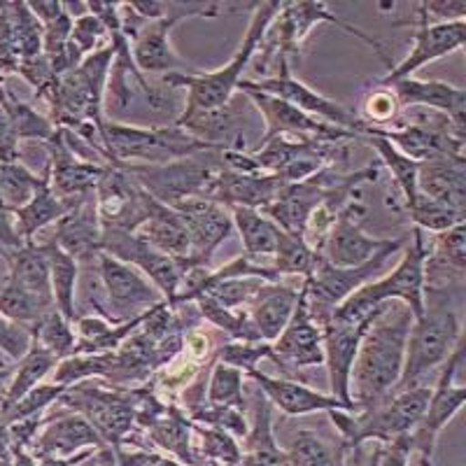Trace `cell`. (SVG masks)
Returning <instances> with one entry per match:
<instances>
[{"instance_id":"cell-31","label":"cell","mask_w":466,"mask_h":466,"mask_svg":"<svg viewBox=\"0 0 466 466\" xmlns=\"http://www.w3.org/2000/svg\"><path fill=\"white\" fill-rule=\"evenodd\" d=\"M73 208V203L64 201V198H58L54 194L52 187H49L47 166H45L43 182H40V187H37L35 194L31 197V201L12 212L15 215L16 233L22 236L24 243H31V240H35L37 233H43L45 228L54 227Z\"/></svg>"},{"instance_id":"cell-4","label":"cell","mask_w":466,"mask_h":466,"mask_svg":"<svg viewBox=\"0 0 466 466\" xmlns=\"http://www.w3.org/2000/svg\"><path fill=\"white\" fill-rule=\"evenodd\" d=\"M427 248L430 245L424 243V233L420 228H413L397 268L387 273L385 278H378V280H371L369 285L357 289L352 297H348L336 308L331 318L339 319V322L361 324L387 301H401L413 313V318L422 315Z\"/></svg>"},{"instance_id":"cell-28","label":"cell","mask_w":466,"mask_h":466,"mask_svg":"<svg viewBox=\"0 0 466 466\" xmlns=\"http://www.w3.org/2000/svg\"><path fill=\"white\" fill-rule=\"evenodd\" d=\"M418 191L431 201L466 215L464 157H436L418 166Z\"/></svg>"},{"instance_id":"cell-45","label":"cell","mask_w":466,"mask_h":466,"mask_svg":"<svg viewBox=\"0 0 466 466\" xmlns=\"http://www.w3.org/2000/svg\"><path fill=\"white\" fill-rule=\"evenodd\" d=\"M10 15L22 61L24 58L40 56L43 54L45 28L43 24L37 22V16L28 10V3H10Z\"/></svg>"},{"instance_id":"cell-46","label":"cell","mask_w":466,"mask_h":466,"mask_svg":"<svg viewBox=\"0 0 466 466\" xmlns=\"http://www.w3.org/2000/svg\"><path fill=\"white\" fill-rule=\"evenodd\" d=\"M261 285H264V280H259V278H236V280L212 282L201 294H208L228 310H248Z\"/></svg>"},{"instance_id":"cell-52","label":"cell","mask_w":466,"mask_h":466,"mask_svg":"<svg viewBox=\"0 0 466 466\" xmlns=\"http://www.w3.org/2000/svg\"><path fill=\"white\" fill-rule=\"evenodd\" d=\"M19 61H22V54H19L15 26H12L10 3H5V5L0 7V77L16 73Z\"/></svg>"},{"instance_id":"cell-59","label":"cell","mask_w":466,"mask_h":466,"mask_svg":"<svg viewBox=\"0 0 466 466\" xmlns=\"http://www.w3.org/2000/svg\"><path fill=\"white\" fill-rule=\"evenodd\" d=\"M0 466H12V457H3V460H0Z\"/></svg>"},{"instance_id":"cell-15","label":"cell","mask_w":466,"mask_h":466,"mask_svg":"<svg viewBox=\"0 0 466 466\" xmlns=\"http://www.w3.org/2000/svg\"><path fill=\"white\" fill-rule=\"evenodd\" d=\"M101 252L138 268L157 289L164 294L166 303L173 301L180 291L187 276V266L182 259L164 255L159 249L140 238L138 233H128L122 228H103Z\"/></svg>"},{"instance_id":"cell-7","label":"cell","mask_w":466,"mask_h":466,"mask_svg":"<svg viewBox=\"0 0 466 466\" xmlns=\"http://www.w3.org/2000/svg\"><path fill=\"white\" fill-rule=\"evenodd\" d=\"M136 177L149 197L164 206H177L187 198L203 197L210 182L224 168V149L210 147L206 152L191 154L185 159L170 161L164 166L119 164Z\"/></svg>"},{"instance_id":"cell-6","label":"cell","mask_w":466,"mask_h":466,"mask_svg":"<svg viewBox=\"0 0 466 466\" xmlns=\"http://www.w3.org/2000/svg\"><path fill=\"white\" fill-rule=\"evenodd\" d=\"M101 136L110 164L164 166L212 147L180 127H127L103 122Z\"/></svg>"},{"instance_id":"cell-9","label":"cell","mask_w":466,"mask_h":466,"mask_svg":"<svg viewBox=\"0 0 466 466\" xmlns=\"http://www.w3.org/2000/svg\"><path fill=\"white\" fill-rule=\"evenodd\" d=\"M319 24H334V26L348 31L350 35L360 37V40H364L387 66H392L390 52H387V47L382 45V40H378L376 35H369V33H364L361 28L352 26V24H348L345 19L336 16L324 3H282L280 12H278L276 19L270 22L259 49H266V58L278 56V66H280V61H287V54H294L301 49L308 33L313 31L315 26H319Z\"/></svg>"},{"instance_id":"cell-37","label":"cell","mask_w":466,"mask_h":466,"mask_svg":"<svg viewBox=\"0 0 466 466\" xmlns=\"http://www.w3.org/2000/svg\"><path fill=\"white\" fill-rule=\"evenodd\" d=\"M54 308L52 301H45V299L35 297L31 291L22 289L19 285H15L12 280L3 282L0 287V313L10 318L12 322L22 324L24 329L33 331L35 324L45 318Z\"/></svg>"},{"instance_id":"cell-60","label":"cell","mask_w":466,"mask_h":466,"mask_svg":"<svg viewBox=\"0 0 466 466\" xmlns=\"http://www.w3.org/2000/svg\"><path fill=\"white\" fill-rule=\"evenodd\" d=\"M0 210H7V208H5V203H3V197H0Z\"/></svg>"},{"instance_id":"cell-27","label":"cell","mask_w":466,"mask_h":466,"mask_svg":"<svg viewBox=\"0 0 466 466\" xmlns=\"http://www.w3.org/2000/svg\"><path fill=\"white\" fill-rule=\"evenodd\" d=\"M303 282V280H301ZM301 299V285L289 282H264L248 306L249 322L264 343H273L291 319Z\"/></svg>"},{"instance_id":"cell-12","label":"cell","mask_w":466,"mask_h":466,"mask_svg":"<svg viewBox=\"0 0 466 466\" xmlns=\"http://www.w3.org/2000/svg\"><path fill=\"white\" fill-rule=\"evenodd\" d=\"M461 361H464V340L457 343V348L452 350V355L448 357L443 369L436 373L430 401H427V408H424L418 427L410 434V451L420 457V466L434 464V452L441 431L455 420V415L464 406L466 387L457 385V371H460Z\"/></svg>"},{"instance_id":"cell-33","label":"cell","mask_w":466,"mask_h":466,"mask_svg":"<svg viewBox=\"0 0 466 466\" xmlns=\"http://www.w3.org/2000/svg\"><path fill=\"white\" fill-rule=\"evenodd\" d=\"M233 219V228H238L243 240L245 255L249 257H273L280 243L282 228L276 222H270L261 210L255 208H228Z\"/></svg>"},{"instance_id":"cell-47","label":"cell","mask_w":466,"mask_h":466,"mask_svg":"<svg viewBox=\"0 0 466 466\" xmlns=\"http://www.w3.org/2000/svg\"><path fill=\"white\" fill-rule=\"evenodd\" d=\"M66 392L64 385H58V382H40L37 387H33L31 392L26 397H22L15 406H10L7 410L0 413L3 422L12 424L16 420H24V418H31V415H40L45 410L54 406L58 401V397Z\"/></svg>"},{"instance_id":"cell-24","label":"cell","mask_w":466,"mask_h":466,"mask_svg":"<svg viewBox=\"0 0 466 466\" xmlns=\"http://www.w3.org/2000/svg\"><path fill=\"white\" fill-rule=\"evenodd\" d=\"M249 378L257 382L270 406H276L287 418H303L310 413H331V410H350L345 403L331 397L327 392H319L313 387L303 385L289 378H273L261 373L259 369L249 373Z\"/></svg>"},{"instance_id":"cell-51","label":"cell","mask_w":466,"mask_h":466,"mask_svg":"<svg viewBox=\"0 0 466 466\" xmlns=\"http://www.w3.org/2000/svg\"><path fill=\"white\" fill-rule=\"evenodd\" d=\"M33 343V334L28 329H24L22 324L12 322L10 318L0 313V352L16 364L28 352Z\"/></svg>"},{"instance_id":"cell-3","label":"cell","mask_w":466,"mask_h":466,"mask_svg":"<svg viewBox=\"0 0 466 466\" xmlns=\"http://www.w3.org/2000/svg\"><path fill=\"white\" fill-rule=\"evenodd\" d=\"M282 3H257L255 15L249 19V26L243 35V43L236 49L227 66L210 73H168L161 80L166 85L175 86V89L187 91L185 94V110H182V119L194 115H201L208 110H218V107L227 106L231 101L236 91H238L240 82L245 80L243 75L248 66L252 64L257 49H259L261 40H264L266 31H268L270 22L276 19L280 12Z\"/></svg>"},{"instance_id":"cell-32","label":"cell","mask_w":466,"mask_h":466,"mask_svg":"<svg viewBox=\"0 0 466 466\" xmlns=\"http://www.w3.org/2000/svg\"><path fill=\"white\" fill-rule=\"evenodd\" d=\"M49 257V282H52L54 308L75 324L77 319V280H80V261L52 240H40Z\"/></svg>"},{"instance_id":"cell-22","label":"cell","mask_w":466,"mask_h":466,"mask_svg":"<svg viewBox=\"0 0 466 466\" xmlns=\"http://www.w3.org/2000/svg\"><path fill=\"white\" fill-rule=\"evenodd\" d=\"M47 175L49 187L58 198L77 206L85 201L89 194H94L96 185L103 177L106 166H96L89 161H82L68 149V145L61 138V131L56 128L54 138L47 143Z\"/></svg>"},{"instance_id":"cell-42","label":"cell","mask_w":466,"mask_h":466,"mask_svg":"<svg viewBox=\"0 0 466 466\" xmlns=\"http://www.w3.org/2000/svg\"><path fill=\"white\" fill-rule=\"evenodd\" d=\"M31 334L33 339L43 345L47 352H52L58 361L73 355L75 345H77L75 324L58 313L56 308H52V310L35 324V329H33Z\"/></svg>"},{"instance_id":"cell-2","label":"cell","mask_w":466,"mask_h":466,"mask_svg":"<svg viewBox=\"0 0 466 466\" xmlns=\"http://www.w3.org/2000/svg\"><path fill=\"white\" fill-rule=\"evenodd\" d=\"M461 297L464 294L460 291L424 287L422 315L413 319L408 331L406 357L397 390L430 385V376H436V371L443 369L461 340Z\"/></svg>"},{"instance_id":"cell-10","label":"cell","mask_w":466,"mask_h":466,"mask_svg":"<svg viewBox=\"0 0 466 466\" xmlns=\"http://www.w3.org/2000/svg\"><path fill=\"white\" fill-rule=\"evenodd\" d=\"M408 238L410 236H403L397 245L382 249L380 255H376L373 259H369L366 264L355 266V268H336L329 261H324L322 257H318V264H315L313 276L303 280V291H306V308L313 322H318L319 327L331 319L336 308L345 301L348 297H352L357 289H361L364 285L378 278L385 270L387 261L392 259V255H397L399 249L406 248Z\"/></svg>"},{"instance_id":"cell-21","label":"cell","mask_w":466,"mask_h":466,"mask_svg":"<svg viewBox=\"0 0 466 466\" xmlns=\"http://www.w3.org/2000/svg\"><path fill=\"white\" fill-rule=\"evenodd\" d=\"M101 448H107V445L103 443L98 431L91 427L89 420L82 418L80 413L56 410L54 415H49L28 451L37 460H43V457L68 460V457L82 455V452L89 451H101Z\"/></svg>"},{"instance_id":"cell-56","label":"cell","mask_w":466,"mask_h":466,"mask_svg":"<svg viewBox=\"0 0 466 466\" xmlns=\"http://www.w3.org/2000/svg\"><path fill=\"white\" fill-rule=\"evenodd\" d=\"M376 464V451L364 452V445H357L348 451V466H373Z\"/></svg>"},{"instance_id":"cell-5","label":"cell","mask_w":466,"mask_h":466,"mask_svg":"<svg viewBox=\"0 0 466 466\" xmlns=\"http://www.w3.org/2000/svg\"><path fill=\"white\" fill-rule=\"evenodd\" d=\"M431 385L397 390L390 399L366 410H331L329 418L340 434V445L352 451L357 445L376 443L387 445L410 436L422 418L430 401Z\"/></svg>"},{"instance_id":"cell-1","label":"cell","mask_w":466,"mask_h":466,"mask_svg":"<svg viewBox=\"0 0 466 466\" xmlns=\"http://www.w3.org/2000/svg\"><path fill=\"white\" fill-rule=\"evenodd\" d=\"M413 319V313L401 301L382 303L371 315L350 376V399L355 410L378 406L394 394L401 380L406 340Z\"/></svg>"},{"instance_id":"cell-50","label":"cell","mask_w":466,"mask_h":466,"mask_svg":"<svg viewBox=\"0 0 466 466\" xmlns=\"http://www.w3.org/2000/svg\"><path fill=\"white\" fill-rule=\"evenodd\" d=\"M106 37H110L107 35L106 26H103L101 19H98L96 15H91V12L77 16V19H73L70 43H73V47L77 49V54H80L82 58L89 56V54H94V52H98V49H101V43L106 40Z\"/></svg>"},{"instance_id":"cell-44","label":"cell","mask_w":466,"mask_h":466,"mask_svg":"<svg viewBox=\"0 0 466 466\" xmlns=\"http://www.w3.org/2000/svg\"><path fill=\"white\" fill-rule=\"evenodd\" d=\"M406 210L408 215H410V219H413L415 228H420L422 233L424 231L441 233L452 228L455 224L466 222L464 212H457V210H451V208L441 206V203L431 201V198H427L424 194H420V191H418V197L408 203Z\"/></svg>"},{"instance_id":"cell-40","label":"cell","mask_w":466,"mask_h":466,"mask_svg":"<svg viewBox=\"0 0 466 466\" xmlns=\"http://www.w3.org/2000/svg\"><path fill=\"white\" fill-rule=\"evenodd\" d=\"M206 387V403L208 406L219 408H236L245 413V397H243V371L233 369V366L215 361L208 373Z\"/></svg>"},{"instance_id":"cell-11","label":"cell","mask_w":466,"mask_h":466,"mask_svg":"<svg viewBox=\"0 0 466 466\" xmlns=\"http://www.w3.org/2000/svg\"><path fill=\"white\" fill-rule=\"evenodd\" d=\"M227 10V5H218V3H206V5L203 3H166L164 15L145 22L128 40L136 68L147 77L177 73V68H182V61L170 45V31L189 16H218L219 12Z\"/></svg>"},{"instance_id":"cell-41","label":"cell","mask_w":466,"mask_h":466,"mask_svg":"<svg viewBox=\"0 0 466 466\" xmlns=\"http://www.w3.org/2000/svg\"><path fill=\"white\" fill-rule=\"evenodd\" d=\"M43 182V173H33L19 161H0V197L10 212L26 206Z\"/></svg>"},{"instance_id":"cell-29","label":"cell","mask_w":466,"mask_h":466,"mask_svg":"<svg viewBox=\"0 0 466 466\" xmlns=\"http://www.w3.org/2000/svg\"><path fill=\"white\" fill-rule=\"evenodd\" d=\"M270 403L257 387L252 397V424L245 434V445L240 448L238 466H285L287 455L278 445L270 420Z\"/></svg>"},{"instance_id":"cell-16","label":"cell","mask_w":466,"mask_h":466,"mask_svg":"<svg viewBox=\"0 0 466 466\" xmlns=\"http://www.w3.org/2000/svg\"><path fill=\"white\" fill-rule=\"evenodd\" d=\"M366 208L361 206L360 198L350 201L348 206L340 208L336 215L334 224L329 227L322 245H319L318 255L324 261H329L336 268H355V266L366 264L382 249L392 248L401 238H376L371 233H366L364 219Z\"/></svg>"},{"instance_id":"cell-17","label":"cell","mask_w":466,"mask_h":466,"mask_svg":"<svg viewBox=\"0 0 466 466\" xmlns=\"http://www.w3.org/2000/svg\"><path fill=\"white\" fill-rule=\"evenodd\" d=\"M243 96H248V101L255 106V110L259 112L266 127V133L257 140L252 149L261 147V145L273 138L319 140V143H343V140L352 138L357 140L352 131H345V128L331 127V124L322 122V119H315V116L306 115V112L280 101V98L257 94V91H243Z\"/></svg>"},{"instance_id":"cell-20","label":"cell","mask_w":466,"mask_h":466,"mask_svg":"<svg viewBox=\"0 0 466 466\" xmlns=\"http://www.w3.org/2000/svg\"><path fill=\"white\" fill-rule=\"evenodd\" d=\"M273 361L282 369H310V366L324 364V334L322 327L313 322L306 308V291L301 282V299L297 303V310L282 329L273 343Z\"/></svg>"},{"instance_id":"cell-19","label":"cell","mask_w":466,"mask_h":466,"mask_svg":"<svg viewBox=\"0 0 466 466\" xmlns=\"http://www.w3.org/2000/svg\"><path fill=\"white\" fill-rule=\"evenodd\" d=\"M180 212L187 224L191 240V252L185 259L187 270L191 268H208L210 257L218 252L224 238H228L233 231V219L228 208L210 201V198H187V201L173 206Z\"/></svg>"},{"instance_id":"cell-23","label":"cell","mask_w":466,"mask_h":466,"mask_svg":"<svg viewBox=\"0 0 466 466\" xmlns=\"http://www.w3.org/2000/svg\"><path fill=\"white\" fill-rule=\"evenodd\" d=\"M369 319L361 324H350L339 322V319L331 318L322 327L324 364H327L329 371V390H331V397H336L340 403H345L350 410H355L352 399H350V376H352L357 350H360L361 334H364Z\"/></svg>"},{"instance_id":"cell-43","label":"cell","mask_w":466,"mask_h":466,"mask_svg":"<svg viewBox=\"0 0 466 466\" xmlns=\"http://www.w3.org/2000/svg\"><path fill=\"white\" fill-rule=\"evenodd\" d=\"M194 301H197L198 310L206 318V322L215 324L231 340H261L255 327H252V322H249L248 310H228V308L219 306L208 294H198Z\"/></svg>"},{"instance_id":"cell-38","label":"cell","mask_w":466,"mask_h":466,"mask_svg":"<svg viewBox=\"0 0 466 466\" xmlns=\"http://www.w3.org/2000/svg\"><path fill=\"white\" fill-rule=\"evenodd\" d=\"M357 140H366V143L376 149L382 166L390 170V175H392L394 182H397L399 191H401L403 197V203L408 206V203L413 201V198L418 197V161L403 157L390 140L380 138V136H360Z\"/></svg>"},{"instance_id":"cell-48","label":"cell","mask_w":466,"mask_h":466,"mask_svg":"<svg viewBox=\"0 0 466 466\" xmlns=\"http://www.w3.org/2000/svg\"><path fill=\"white\" fill-rule=\"evenodd\" d=\"M261 360L273 361V348L264 340H228L218 350V361L233 366L243 373L257 371Z\"/></svg>"},{"instance_id":"cell-35","label":"cell","mask_w":466,"mask_h":466,"mask_svg":"<svg viewBox=\"0 0 466 466\" xmlns=\"http://www.w3.org/2000/svg\"><path fill=\"white\" fill-rule=\"evenodd\" d=\"M56 364H58L56 357H54L52 352H47L43 345L33 339V343H31V348H28L26 355H24L22 360L15 364V376H12L10 390H7V397H5V408H3V410H7L10 406H15L19 399L26 397V394L31 392L33 387H37L40 382H45V378L52 376V371L56 369Z\"/></svg>"},{"instance_id":"cell-55","label":"cell","mask_w":466,"mask_h":466,"mask_svg":"<svg viewBox=\"0 0 466 466\" xmlns=\"http://www.w3.org/2000/svg\"><path fill=\"white\" fill-rule=\"evenodd\" d=\"M24 240L16 233L15 215L10 210H0V248L3 249H16L22 248Z\"/></svg>"},{"instance_id":"cell-53","label":"cell","mask_w":466,"mask_h":466,"mask_svg":"<svg viewBox=\"0 0 466 466\" xmlns=\"http://www.w3.org/2000/svg\"><path fill=\"white\" fill-rule=\"evenodd\" d=\"M415 10L422 12L430 24L464 22L466 0H427V3H418Z\"/></svg>"},{"instance_id":"cell-18","label":"cell","mask_w":466,"mask_h":466,"mask_svg":"<svg viewBox=\"0 0 466 466\" xmlns=\"http://www.w3.org/2000/svg\"><path fill=\"white\" fill-rule=\"evenodd\" d=\"M397 26H415L413 49L397 66H390L387 75H382L380 80L376 82L378 86H387L392 85V82L413 77L424 66L434 64V61L448 56V54L464 49L466 19L464 22L430 24L422 12L415 10V19H410V22H397Z\"/></svg>"},{"instance_id":"cell-54","label":"cell","mask_w":466,"mask_h":466,"mask_svg":"<svg viewBox=\"0 0 466 466\" xmlns=\"http://www.w3.org/2000/svg\"><path fill=\"white\" fill-rule=\"evenodd\" d=\"M410 455H413V451H410V436H403V439L387 445L378 443L376 464L373 466H408Z\"/></svg>"},{"instance_id":"cell-30","label":"cell","mask_w":466,"mask_h":466,"mask_svg":"<svg viewBox=\"0 0 466 466\" xmlns=\"http://www.w3.org/2000/svg\"><path fill=\"white\" fill-rule=\"evenodd\" d=\"M136 233L140 238L147 240L149 245H154L159 252L173 257V259L185 261L191 252L189 231H187L182 215L175 208L159 203L157 198H154L147 219Z\"/></svg>"},{"instance_id":"cell-61","label":"cell","mask_w":466,"mask_h":466,"mask_svg":"<svg viewBox=\"0 0 466 466\" xmlns=\"http://www.w3.org/2000/svg\"><path fill=\"white\" fill-rule=\"evenodd\" d=\"M3 5H5V3H0V7H3Z\"/></svg>"},{"instance_id":"cell-58","label":"cell","mask_w":466,"mask_h":466,"mask_svg":"<svg viewBox=\"0 0 466 466\" xmlns=\"http://www.w3.org/2000/svg\"><path fill=\"white\" fill-rule=\"evenodd\" d=\"M7 455H10V430H7V424L0 418V460Z\"/></svg>"},{"instance_id":"cell-25","label":"cell","mask_w":466,"mask_h":466,"mask_svg":"<svg viewBox=\"0 0 466 466\" xmlns=\"http://www.w3.org/2000/svg\"><path fill=\"white\" fill-rule=\"evenodd\" d=\"M101 218L96 206V194H89L73 210L54 224L52 233L45 240H52L77 261H91L101 252Z\"/></svg>"},{"instance_id":"cell-13","label":"cell","mask_w":466,"mask_h":466,"mask_svg":"<svg viewBox=\"0 0 466 466\" xmlns=\"http://www.w3.org/2000/svg\"><path fill=\"white\" fill-rule=\"evenodd\" d=\"M238 91H257V94L273 96V98H280V101L289 103V106L299 107L306 115L315 116V119H322V122L331 124V127L345 128V131H352L360 138L369 131L364 122L360 119L355 110L340 106V103L331 101L319 91L310 89L308 85H303L301 80H297L289 70V61H280L278 70L268 77H259V80H243L240 82Z\"/></svg>"},{"instance_id":"cell-49","label":"cell","mask_w":466,"mask_h":466,"mask_svg":"<svg viewBox=\"0 0 466 466\" xmlns=\"http://www.w3.org/2000/svg\"><path fill=\"white\" fill-rule=\"evenodd\" d=\"M203 441V455L219 466H238L240 448L231 434L215 427H197Z\"/></svg>"},{"instance_id":"cell-39","label":"cell","mask_w":466,"mask_h":466,"mask_svg":"<svg viewBox=\"0 0 466 466\" xmlns=\"http://www.w3.org/2000/svg\"><path fill=\"white\" fill-rule=\"evenodd\" d=\"M318 252L306 243L303 236H291L282 231L280 243H278L276 255H273V268L278 276L285 278H306L313 276L315 264H318Z\"/></svg>"},{"instance_id":"cell-26","label":"cell","mask_w":466,"mask_h":466,"mask_svg":"<svg viewBox=\"0 0 466 466\" xmlns=\"http://www.w3.org/2000/svg\"><path fill=\"white\" fill-rule=\"evenodd\" d=\"M385 89L392 91L399 110L427 107V110H434L445 116H451L455 127L464 128L466 91L461 89V86L448 85V82H441V80H418V77H406V80L387 85Z\"/></svg>"},{"instance_id":"cell-8","label":"cell","mask_w":466,"mask_h":466,"mask_svg":"<svg viewBox=\"0 0 466 466\" xmlns=\"http://www.w3.org/2000/svg\"><path fill=\"white\" fill-rule=\"evenodd\" d=\"M54 410L80 413L98 431L107 448H122L131 436L136 424V408H133L131 390L122 387L98 385L94 380H82L77 385L66 387V392L54 403Z\"/></svg>"},{"instance_id":"cell-34","label":"cell","mask_w":466,"mask_h":466,"mask_svg":"<svg viewBox=\"0 0 466 466\" xmlns=\"http://www.w3.org/2000/svg\"><path fill=\"white\" fill-rule=\"evenodd\" d=\"M285 466H348V451L310 430H299L287 445Z\"/></svg>"},{"instance_id":"cell-36","label":"cell","mask_w":466,"mask_h":466,"mask_svg":"<svg viewBox=\"0 0 466 466\" xmlns=\"http://www.w3.org/2000/svg\"><path fill=\"white\" fill-rule=\"evenodd\" d=\"M189 427L191 424L182 418L180 410L168 406L164 418H159L152 427H147L149 443L154 448H161V451L175 455L180 461H185L187 466H197V457H194L189 443Z\"/></svg>"},{"instance_id":"cell-57","label":"cell","mask_w":466,"mask_h":466,"mask_svg":"<svg viewBox=\"0 0 466 466\" xmlns=\"http://www.w3.org/2000/svg\"><path fill=\"white\" fill-rule=\"evenodd\" d=\"M12 376H15V364L0 366V413H3V408H5V397L7 390H10Z\"/></svg>"},{"instance_id":"cell-14","label":"cell","mask_w":466,"mask_h":466,"mask_svg":"<svg viewBox=\"0 0 466 466\" xmlns=\"http://www.w3.org/2000/svg\"><path fill=\"white\" fill-rule=\"evenodd\" d=\"M96 259H98V273H101V285L106 291V306H103L101 318H106L107 322H131L166 301L164 294L138 268L115 259L106 252H98Z\"/></svg>"}]
</instances>
